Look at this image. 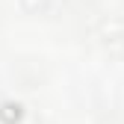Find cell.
<instances>
[{"label":"cell","mask_w":124,"mask_h":124,"mask_svg":"<svg viewBox=\"0 0 124 124\" xmlns=\"http://www.w3.org/2000/svg\"><path fill=\"white\" fill-rule=\"evenodd\" d=\"M24 118V106L18 101H3L0 103V121L3 124H21Z\"/></svg>","instance_id":"6da1fadb"},{"label":"cell","mask_w":124,"mask_h":124,"mask_svg":"<svg viewBox=\"0 0 124 124\" xmlns=\"http://www.w3.org/2000/svg\"><path fill=\"white\" fill-rule=\"evenodd\" d=\"M44 3H47V0H21V6L27 12H39V9H44Z\"/></svg>","instance_id":"7a4b0ae2"}]
</instances>
